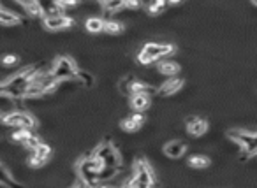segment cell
Segmentation results:
<instances>
[{"instance_id": "cell-1", "label": "cell", "mask_w": 257, "mask_h": 188, "mask_svg": "<svg viewBox=\"0 0 257 188\" xmlns=\"http://www.w3.org/2000/svg\"><path fill=\"white\" fill-rule=\"evenodd\" d=\"M39 69L37 67H27L23 71H20L18 74H12L11 77L2 81V97H9V99H21L25 97V92H27L28 84L34 79Z\"/></svg>"}, {"instance_id": "cell-2", "label": "cell", "mask_w": 257, "mask_h": 188, "mask_svg": "<svg viewBox=\"0 0 257 188\" xmlns=\"http://www.w3.org/2000/svg\"><path fill=\"white\" fill-rule=\"evenodd\" d=\"M104 167V162L102 158H97V156H90V158H81L78 162V176L83 180V185L86 187H97L101 183V178H99V172Z\"/></svg>"}, {"instance_id": "cell-3", "label": "cell", "mask_w": 257, "mask_h": 188, "mask_svg": "<svg viewBox=\"0 0 257 188\" xmlns=\"http://www.w3.org/2000/svg\"><path fill=\"white\" fill-rule=\"evenodd\" d=\"M125 185H127V187H152V185H155L153 171L145 158H139V160L136 162L134 172H132V180L127 181Z\"/></svg>"}, {"instance_id": "cell-4", "label": "cell", "mask_w": 257, "mask_h": 188, "mask_svg": "<svg viewBox=\"0 0 257 188\" xmlns=\"http://www.w3.org/2000/svg\"><path fill=\"white\" fill-rule=\"evenodd\" d=\"M227 137L233 139L245 151V156L257 155V132H247V130H229Z\"/></svg>"}, {"instance_id": "cell-5", "label": "cell", "mask_w": 257, "mask_h": 188, "mask_svg": "<svg viewBox=\"0 0 257 188\" xmlns=\"http://www.w3.org/2000/svg\"><path fill=\"white\" fill-rule=\"evenodd\" d=\"M78 67L69 56H58L55 60V67H53V76L58 81L65 79H78Z\"/></svg>"}, {"instance_id": "cell-6", "label": "cell", "mask_w": 257, "mask_h": 188, "mask_svg": "<svg viewBox=\"0 0 257 188\" xmlns=\"http://www.w3.org/2000/svg\"><path fill=\"white\" fill-rule=\"evenodd\" d=\"M2 123L11 125V127H23V128H28V130H34V128L37 127L36 118L23 111H11V113L2 114Z\"/></svg>"}, {"instance_id": "cell-7", "label": "cell", "mask_w": 257, "mask_h": 188, "mask_svg": "<svg viewBox=\"0 0 257 188\" xmlns=\"http://www.w3.org/2000/svg\"><path fill=\"white\" fill-rule=\"evenodd\" d=\"M93 156L97 158H102L104 165L108 167H118L120 165V155H118L117 148L109 143V139H104V143H101L93 151Z\"/></svg>"}, {"instance_id": "cell-8", "label": "cell", "mask_w": 257, "mask_h": 188, "mask_svg": "<svg viewBox=\"0 0 257 188\" xmlns=\"http://www.w3.org/2000/svg\"><path fill=\"white\" fill-rule=\"evenodd\" d=\"M174 49H176L174 44H157V42H148V44L143 46V51L148 53L155 62L164 58V56L171 55V53H174Z\"/></svg>"}, {"instance_id": "cell-9", "label": "cell", "mask_w": 257, "mask_h": 188, "mask_svg": "<svg viewBox=\"0 0 257 188\" xmlns=\"http://www.w3.org/2000/svg\"><path fill=\"white\" fill-rule=\"evenodd\" d=\"M44 20V27L51 32L55 30H64V28H69L74 25V20L69 16H64V14H56V16H46L43 18Z\"/></svg>"}, {"instance_id": "cell-10", "label": "cell", "mask_w": 257, "mask_h": 188, "mask_svg": "<svg viewBox=\"0 0 257 188\" xmlns=\"http://www.w3.org/2000/svg\"><path fill=\"white\" fill-rule=\"evenodd\" d=\"M185 81L181 79V77H174L171 76L168 81H166L164 84H161L159 88H157V93L161 97H169V95H174L176 92H180L181 88H183Z\"/></svg>"}, {"instance_id": "cell-11", "label": "cell", "mask_w": 257, "mask_h": 188, "mask_svg": "<svg viewBox=\"0 0 257 188\" xmlns=\"http://www.w3.org/2000/svg\"><path fill=\"white\" fill-rule=\"evenodd\" d=\"M187 130L192 137H201L206 134L208 130V121L205 118H196V116H190L187 120Z\"/></svg>"}, {"instance_id": "cell-12", "label": "cell", "mask_w": 257, "mask_h": 188, "mask_svg": "<svg viewBox=\"0 0 257 188\" xmlns=\"http://www.w3.org/2000/svg\"><path fill=\"white\" fill-rule=\"evenodd\" d=\"M187 151V144L181 143V141H169L164 144V155L169 158H180Z\"/></svg>"}, {"instance_id": "cell-13", "label": "cell", "mask_w": 257, "mask_h": 188, "mask_svg": "<svg viewBox=\"0 0 257 188\" xmlns=\"http://www.w3.org/2000/svg\"><path fill=\"white\" fill-rule=\"evenodd\" d=\"M0 23L4 27H14V25L23 23V16L16 14L14 11H9L5 5H2V11H0Z\"/></svg>"}, {"instance_id": "cell-14", "label": "cell", "mask_w": 257, "mask_h": 188, "mask_svg": "<svg viewBox=\"0 0 257 188\" xmlns=\"http://www.w3.org/2000/svg\"><path fill=\"white\" fill-rule=\"evenodd\" d=\"M150 102H152L150 93H132L130 95V108L134 111H146L150 108Z\"/></svg>"}, {"instance_id": "cell-15", "label": "cell", "mask_w": 257, "mask_h": 188, "mask_svg": "<svg viewBox=\"0 0 257 188\" xmlns=\"http://www.w3.org/2000/svg\"><path fill=\"white\" fill-rule=\"evenodd\" d=\"M157 90L153 88V86H150L148 83H145V81H139L136 79V77H132V81H130V84H128V93L132 95V93H155Z\"/></svg>"}, {"instance_id": "cell-16", "label": "cell", "mask_w": 257, "mask_h": 188, "mask_svg": "<svg viewBox=\"0 0 257 188\" xmlns=\"http://www.w3.org/2000/svg\"><path fill=\"white\" fill-rule=\"evenodd\" d=\"M180 64H176V62L173 60H162L157 64V71L161 72V74H164V76H176L178 72H180Z\"/></svg>"}, {"instance_id": "cell-17", "label": "cell", "mask_w": 257, "mask_h": 188, "mask_svg": "<svg viewBox=\"0 0 257 188\" xmlns=\"http://www.w3.org/2000/svg\"><path fill=\"white\" fill-rule=\"evenodd\" d=\"M106 27V20L104 18H88L86 23H85V28L88 34H101L104 32Z\"/></svg>"}, {"instance_id": "cell-18", "label": "cell", "mask_w": 257, "mask_h": 188, "mask_svg": "<svg viewBox=\"0 0 257 188\" xmlns=\"http://www.w3.org/2000/svg\"><path fill=\"white\" fill-rule=\"evenodd\" d=\"M41 5H43V11H44V18L46 16H56V14H62L64 9H60L56 5L55 0H39Z\"/></svg>"}, {"instance_id": "cell-19", "label": "cell", "mask_w": 257, "mask_h": 188, "mask_svg": "<svg viewBox=\"0 0 257 188\" xmlns=\"http://www.w3.org/2000/svg\"><path fill=\"white\" fill-rule=\"evenodd\" d=\"M187 162H189V165L194 169H206L210 164H212V160H210L206 155H192V156H189V160Z\"/></svg>"}, {"instance_id": "cell-20", "label": "cell", "mask_w": 257, "mask_h": 188, "mask_svg": "<svg viewBox=\"0 0 257 188\" xmlns=\"http://www.w3.org/2000/svg\"><path fill=\"white\" fill-rule=\"evenodd\" d=\"M124 23L120 21H115V20H106V27H104V32L109 34V36H120L124 32Z\"/></svg>"}, {"instance_id": "cell-21", "label": "cell", "mask_w": 257, "mask_h": 188, "mask_svg": "<svg viewBox=\"0 0 257 188\" xmlns=\"http://www.w3.org/2000/svg\"><path fill=\"white\" fill-rule=\"evenodd\" d=\"M0 172H2V181H0L2 187H7V185H12V187H21V183H18V181L11 176V172H9V169L5 167V164H0Z\"/></svg>"}, {"instance_id": "cell-22", "label": "cell", "mask_w": 257, "mask_h": 188, "mask_svg": "<svg viewBox=\"0 0 257 188\" xmlns=\"http://www.w3.org/2000/svg\"><path fill=\"white\" fill-rule=\"evenodd\" d=\"M120 127H122V130H125V132L132 134V132H137V130H139L141 123L130 116V118H125V120H122L120 121Z\"/></svg>"}, {"instance_id": "cell-23", "label": "cell", "mask_w": 257, "mask_h": 188, "mask_svg": "<svg viewBox=\"0 0 257 188\" xmlns=\"http://www.w3.org/2000/svg\"><path fill=\"white\" fill-rule=\"evenodd\" d=\"M30 136H32V130H28V128H23V127H18V130H16V132H12L11 137L14 141H18V143L23 144Z\"/></svg>"}, {"instance_id": "cell-24", "label": "cell", "mask_w": 257, "mask_h": 188, "mask_svg": "<svg viewBox=\"0 0 257 188\" xmlns=\"http://www.w3.org/2000/svg\"><path fill=\"white\" fill-rule=\"evenodd\" d=\"M102 5L108 12H117L120 9H125V0H108Z\"/></svg>"}, {"instance_id": "cell-25", "label": "cell", "mask_w": 257, "mask_h": 188, "mask_svg": "<svg viewBox=\"0 0 257 188\" xmlns=\"http://www.w3.org/2000/svg\"><path fill=\"white\" fill-rule=\"evenodd\" d=\"M34 153H37L39 156H43V158L48 160L49 156H51V146H48V144H44V143H41L39 146L34 150Z\"/></svg>"}, {"instance_id": "cell-26", "label": "cell", "mask_w": 257, "mask_h": 188, "mask_svg": "<svg viewBox=\"0 0 257 188\" xmlns=\"http://www.w3.org/2000/svg\"><path fill=\"white\" fill-rule=\"evenodd\" d=\"M78 79H80V83L83 84L85 88H90L93 84V77L90 76L88 72H85V71H80L78 72Z\"/></svg>"}, {"instance_id": "cell-27", "label": "cell", "mask_w": 257, "mask_h": 188, "mask_svg": "<svg viewBox=\"0 0 257 188\" xmlns=\"http://www.w3.org/2000/svg\"><path fill=\"white\" fill-rule=\"evenodd\" d=\"M46 162H48V160H46V158H43V156H39L37 153H32V156L28 158V165H30V167H43Z\"/></svg>"}, {"instance_id": "cell-28", "label": "cell", "mask_w": 257, "mask_h": 188, "mask_svg": "<svg viewBox=\"0 0 257 188\" xmlns=\"http://www.w3.org/2000/svg\"><path fill=\"white\" fill-rule=\"evenodd\" d=\"M60 9H74L80 5V0H55Z\"/></svg>"}, {"instance_id": "cell-29", "label": "cell", "mask_w": 257, "mask_h": 188, "mask_svg": "<svg viewBox=\"0 0 257 188\" xmlns=\"http://www.w3.org/2000/svg\"><path fill=\"white\" fill-rule=\"evenodd\" d=\"M41 143H43V141H41L39 137L36 136V134H32V136L28 137V139L23 143V146H25V148H28V150H36Z\"/></svg>"}, {"instance_id": "cell-30", "label": "cell", "mask_w": 257, "mask_h": 188, "mask_svg": "<svg viewBox=\"0 0 257 188\" xmlns=\"http://www.w3.org/2000/svg\"><path fill=\"white\" fill-rule=\"evenodd\" d=\"M153 62H155V60H153L152 56H150L146 51H143V49H141L139 55H137V64H141V65H150V64H153Z\"/></svg>"}, {"instance_id": "cell-31", "label": "cell", "mask_w": 257, "mask_h": 188, "mask_svg": "<svg viewBox=\"0 0 257 188\" xmlns=\"http://www.w3.org/2000/svg\"><path fill=\"white\" fill-rule=\"evenodd\" d=\"M18 56H14V55H5L4 58H2V64L5 65V67H9V65H16L18 64Z\"/></svg>"}, {"instance_id": "cell-32", "label": "cell", "mask_w": 257, "mask_h": 188, "mask_svg": "<svg viewBox=\"0 0 257 188\" xmlns=\"http://www.w3.org/2000/svg\"><path fill=\"white\" fill-rule=\"evenodd\" d=\"M146 9H148V12L152 14V16H157V14H161V12H162V9L159 7V5H157L155 2H153V0L150 2L148 5H146Z\"/></svg>"}, {"instance_id": "cell-33", "label": "cell", "mask_w": 257, "mask_h": 188, "mask_svg": "<svg viewBox=\"0 0 257 188\" xmlns=\"http://www.w3.org/2000/svg\"><path fill=\"white\" fill-rule=\"evenodd\" d=\"M141 0H125V9H132V11H136V9L141 7Z\"/></svg>"}, {"instance_id": "cell-34", "label": "cell", "mask_w": 257, "mask_h": 188, "mask_svg": "<svg viewBox=\"0 0 257 188\" xmlns=\"http://www.w3.org/2000/svg\"><path fill=\"white\" fill-rule=\"evenodd\" d=\"M153 2H155V4H157V5H159V7L162 9V11H164V9L168 7V4H169L168 0H153Z\"/></svg>"}, {"instance_id": "cell-35", "label": "cell", "mask_w": 257, "mask_h": 188, "mask_svg": "<svg viewBox=\"0 0 257 188\" xmlns=\"http://www.w3.org/2000/svg\"><path fill=\"white\" fill-rule=\"evenodd\" d=\"M16 2H20L23 7H27L28 4H32V2H36V0H16Z\"/></svg>"}, {"instance_id": "cell-36", "label": "cell", "mask_w": 257, "mask_h": 188, "mask_svg": "<svg viewBox=\"0 0 257 188\" xmlns=\"http://www.w3.org/2000/svg\"><path fill=\"white\" fill-rule=\"evenodd\" d=\"M168 2L171 5H176V4H180V2H183V0H168Z\"/></svg>"}, {"instance_id": "cell-37", "label": "cell", "mask_w": 257, "mask_h": 188, "mask_svg": "<svg viewBox=\"0 0 257 188\" xmlns=\"http://www.w3.org/2000/svg\"><path fill=\"white\" fill-rule=\"evenodd\" d=\"M250 2H252V4H254V5H256V7H257V0H250Z\"/></svg>"}, {"instance_id": "cell-38", "label": "cell", "mask_w": 257, "mask_h": 188, "mask_svg": "<svg viewBox=\"0 0 257 188\" xmlns=\"http://www.w3.org/2000/svg\"><path fill=\"white\" fill-rule=\"evenodd\" d=\"M99 2H101V4H104V2H108V0H99Z\"/></svg>"}]
</instances>
